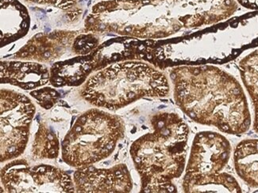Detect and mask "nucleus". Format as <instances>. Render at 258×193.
Listing matches in <instances>:
<instances>
[{
    "label": "nucleus",
    "mask_w": 258,
    "mask_h": 193,
    "mask_svg": "<svg viewBox=\"0 0 258 193\" xmlns=\"http://www.w3.org/2000/svg\"><path fill=\"white\" fill-rule=\"evenodd\" d=\"M236 0H103L92 7L84 30L140 40L166 39L178 32L232 17Z\"/></svg>",
    "instance_id": "f257e3e1"
},
{
    "label": "nucleus",
    "mask_w": 258,
    "mask_h": 193,
    "mask_svg": "<svg viewBox=\"0 0 258 193\" xmlns=\"http://www.w3.org/2000/svg\"><path fill=\"white\" fill-rule=\"evenodd\" d=\"M257 47L258 12H251L180 37L135 38L133 56L135 60L165 70L181 65L223 64Z\"/></svg>",
    "instance_id": "f03ea898"
},
{
    "label": "nucleus",
    "mask_w": 258,
    "mask_h": 193,
    "mask_svg": "<svg viewBox=\"0 0 258 193\" xmlns=\"http://www.w3.org/2000/svg\"><path fill=\"white\" fill-rule=\"evenodd\" d=\"M169 69L176 104L190 119L230 135L249 130L246 96L233 75L211 64Z\"/></svg>",
    "instance_id": "7ed1b4c3"
},
{
    "label": "nucleus",
    "mask_w": 258,
    "mask_h": 193,
    "mask_svg": "<svg viewBox=\"0 0 258 193\" xmlns=\"http://www.w3.org/2000/svg\"><path fill=\"white\" fill-rule=\"evenodd\" d=\"M153 132L131 145V155L141 177L142 192H176L173 184L185 169L189 128L173 113L151 118Z\"/></svg>",
    "instance_id": "20e7f679"
},
{
    "label": "nucleus",
    "mask_w": 258,
    "mask_h": 193,
    "mask_svg": "<svg viewBox=\"0 0 258 193\" xmlns=\"http://www.w3.org/2000/svg\"><path fill=\"white\" fill-rule=\"evenodd\" d=\"M170 92L162 70L143 60L113 63L87 79L81 96L99 108L116 111L145 98H164Z\"/></svg>",
    "instance_id": "39448f33"
},
{
    "label": "nucleus",
    "mask_w": 258,
    "mask_h": 193,
    "mask_svg": "<svg viewBox=\"0 0 258 193\" xmlns=\"http://www.w3.org/2000/svg\"><path fill=\"white\" fill-rule=\"evenodd\" d=\"M125 125L118 116L92 109L79 117L62 143V158L70 166H89L112 154L123 138Z\"/></svg>",
    "instance_id": "423d86ee"
},
{
    "label": "nucleus",
    "mask_w": 258,
    "mask_h": 193,
    "mask_svg": "<svg viewBox=\"0 0 258 193\" xmlns=\"http://www.w3.org/2000/svg\"><path fill=\"white\" fill-rule=\"evenodd\" d=\"M231 154L228 139L217 132L196 135L183 176L184 192H241L234 176L222 172Z\"/></svg>",
    "instance_id": "0eeeda50"
},
{
    "label": "nucleus",
    "mask_w": 258,
    "mask_h": 193,
    "mask_svg": "<svg viewBox=\"0 0 258 193\" xmlns=\"http://www.w3.org/2000/svg\"><path fill=\"white\" fill-rule=\"evenodd\" d=\"M1 162L24 153L36 108L28 96L12 89H1Z\"/></svg>",
    "instance_id": "6e6552de"
},
{
    "label": "nucleus",
    "mask_w": 258,
    "mask_h": 193,
    "mask_svg": "<svg viewBox=\"0 0 258 193\" xmlns=\"http://www.w3.org/2000/svg\"><path fill=\"white\" fill-rule=\"evenodd\" d=\"M2 186L8 192H74L73 179L50 165H31L14 159L1 169Z\"/></svg>",
    "instance_id": "1a4fd4ad"
},
{
    "label": "nucleus",
    "mask_w": 258,
    "mask_h": 193,
    "mask_svg": "<svg viewBox=\"0 0 258 193\" xmlns=\"http://www.w3.org/2000/svg\"><path fill=\"white\" fill-rule=\"evenodd\" d=\"M73 179L77 192H130L133 188L131 173L124 164L109 169L92 165L79 168Z\"/></svg>",
    "instance_id": "9d476101"
},
{
    "label": "nucleus",
    "mask_w": 258,
    "mask_h": 193,
    "mask_svg": "<svg viewBox=\"0 0 258 193\" xmlns=\"http://www.w3.org/2000/svg\"><path fill=\"white\" fill-rule=\"evenodd\" d=\"M78 31H56L34 36L13 56L18 60L52 63L58 60L73 46Z\"/></svg>",
    "instance_id": "9b49d317"
},
{
    "label": "nucleus",
    "mask_w": 258,
    "mask_h": 193,
    "mask_svg": "<svg viewBox=\"0 0 258 193\" xmlns=\"http://www.w3.org/2000/svg\"><path fill=\"white\" fill-rule=\"evenodd\" d=\"M1 83L10 84L25 90L46 85L50 71L42 63L28 60H2L0 62Z\"/></svg>",
    "instance_id": "f8f14e48"
},
{
    "label": "nucleus",
    "mask_w": 258,
    "mask_h": 193,
    "mask_svg": "<svg viewBox=\"0 0 258 193\" xmlns=\"http://www.w3.org/2000/svg\"><path fill=\"white\" fill-rule=\"evenodd\" d=\"M1 48L19 41L28 34L30 16L19 0H0Z\"/></svg>",
    "instance_id": "ddd939ff"
},
{
    "label": "nucleus",
    "mask_w": 258,
    "mask_h": 193,
    "mask_svg": "<svg viewBox=\"0 0 258 193\" xmlns=\"http://www.w3.org/2000/svg\"><path fill=\"white\" fill-rule=\"evenodd\" d=\"M49 71V83L52 86H78L95 72V63L92 54L77 56L70 60L55 62Z\"/></svg>",
    "instance_id": "4468645a"
},
{
    "label": "nucleus",
    "mask_w": 258,
    "mask_h": 193,
    "mask_svg": "<svg viewBox=\"0 0 258 193\" xmlns=\"http://www.w3.org/2000/svg\"><path fill=\"white\" fill-rule=\"evenodd\" d=\"M236 173L251 187H258V139H245L235 147Z\"/></svg>",
    "instance_id": "2eb2a0df"
},
{
    "label": "nucleus",
    "mask_w": 258,
    "mask_h": 193,
    "mask_svg": "<svg viewBox=\"0 0 258 193\" xmlns=\"http://www.w3.org/2000/svg\"><path fill=\"white\" fill-rule=\"evenodd\" d=\"M238 67L242 82L254 107L253 129L258 134V49L242 58Z\"/></svg>",
    "instance_id": "dca6fc26"
},
{
    "label": "nucleus",
    "mask_w": 258,
    "mask_h": 193,
    "mask_svg": "<svg viewBox=\"0 0 258 193\" xmlns=\"http://www.w3.org/2000/svg\"><path fill=\"white\" fill-rule=\"evenodd\" d=\"M60 146L54 134L41 125L33 143L32 153L38 159H53L58 156Z\"/></svg>",
    "instance_id": "f3484780"
},
{
    "label": "nucleus",
    "mask_w": 258,
    "mask_h": 193,
    "mask_svg": "<svg viewBox=\"0 0 258 193\" xmlns=\"http://www.w3.org/2000/svg\"><path fill=\"white\" fill-rule=\"evenodd\" d=\"M100 44L99 37L96 34L88 32L86 34H79L73 41L72 50L77 56L91 54Z\"/></svg>",
    "instance_id": "a211bd4d"
},
{
    "label": "nucleus",
    "mask_w": 258,
    "mask_h": 193,
    "mask_svg": "<svg viewBox=\"0 0 258 193\" xmlns=\"http://www.w3.org/2000/svg\"><path fill=\"white\" fill-rule=\"evenodd\" d=\"M30 94L38 101L40 106L43 108L49 110L56 103L59 99V93L56 89L50 87L41 88L33 91Z\"/></svg>",
    "instance_id": "6ab92c4d"
},
{
    "label": "nucleus",
    "mask_w": 258,
    "mask_h": 193,
    "mask_svg": "<svg viewBox=\"0 0 258 193\" xmlns=\"http://www.w3.org/2000/svg\"><path fill=\"white\" fill-rule=\"evenodd\" d=\"M24 1L28 4L53 7L64 12L75 13V10H77V5L81 0H24Z\"/></svg>",
    "instance_id": "aec40b11"
},
{
    "label": "nucleus",
    "mask_w": 258,
    "mask_h": 193,
    "mask_svg": "<svg viewBox=\"0 0 258 193\" xmlns=\"http://www.w3.org/2000/svg\"><path fill=\"white\" fill-rule=\"evenodd\" d=\"M241 7L250 10L252 12H258V0H236Z\"/></svg>",
    "instance_id": "412c9836"
},
{
    "label": "nucleus",
    "mask_w": 258,
    "mask_h": 193,
    "mask_svg": "<svg viewBox=\"0 0 258 193\" xmlns=\"http://www.w3.org/2000/svg\"></svg>",
    "instance_id": "4be33fe9"
}]
</instances>
